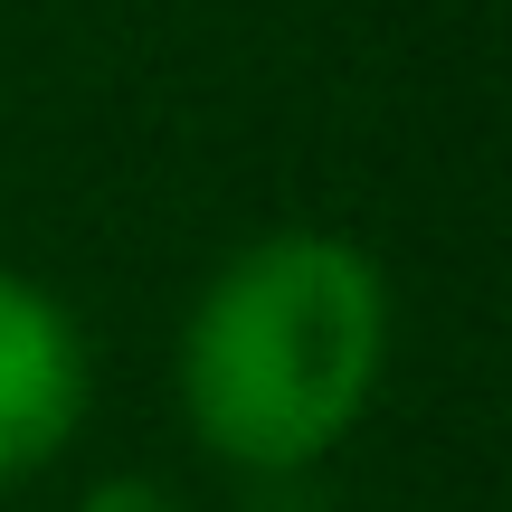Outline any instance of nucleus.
<instances>
[{
	"label": "nucleus",
	"mask_w": 512,
	"mask_h": 512,
	"mask_svg": "<svg viewBox=\"0 0 512 512\" xmlns=\"http://www.w3.org/2000/svg\"><path fill=\"white\" fill-rule=\"evenodd\" d=\"M389 370V275L342 228H266L181 323V418L238 475H304L370 418Z\"/></svg>",
	"instance_id": "f257e3e1"
},
{
	"label": "nucleus",
	"mask_w": 512,
	"mask_h": 512,
	"mask_svg": "<svg viewBox=\"0 0 512 512\" xmlns=\"http://www.w3.org/2000/svg\"><path fill=\"white\" fill-rule=\"evenodd\" d=\"M86 399H95V361L76 313L38 275L0 266V484L48 475L86 427Z\"/></svg>",
	"instance_id": "f03ea898"
},
{
	"label": "nucleus",
	"mask_w": 512,
	"mask_h": 512,
	"mask_svg": "<svg viewBox=\"0 0 512 512\" xmlns=\"http://www.w3.org/2000/svg\"><path fill=\"white\" fill-rule=\"evenodd\" d=\"M86 512H181V503H171L162 484H105V494H95Z\"/></svg>",
	"instance_id": "7ed1b4c3"
}]
</instances>
